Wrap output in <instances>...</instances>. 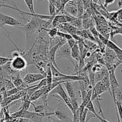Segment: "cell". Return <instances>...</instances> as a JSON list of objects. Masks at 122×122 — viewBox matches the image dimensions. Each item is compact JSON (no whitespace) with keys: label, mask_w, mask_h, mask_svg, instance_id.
Segmentation results:
<instances>
[{"label":"cell","mask_w":122,"mask_h":122,"mask_svg":"<svg viewBox=\"0 0 122 122\" xmlns=\"http://www.w3.org/2000/svg\"><path fill=\"white\" fill-rule=\"evenodd\" d=\"M92 26H94V20H93L92 18L89 17L88 19L82 20V28H83V29L87 30Z\"/></svg>","instance_id":"9a60e30c"},{"label":"cell","mask_w":122,"mask_h":122,"mask_svg":"<svg viewBox=\"0 0 122 122\" xmlns=\"http://www.w3.org/2000/svg\"><path fill=\"white\" fill-rule=\"evenodd\" d=\"M85 108L87 109L88 111H89L90 112L92 113L93 114L95 115L96 116V118H97V116H98V114L97 113L96 111H95V108H94V104H93L92 101L91 100L90 101H89V102L86 104V105L85 106Z\"/></svg>","instance_id":"d6986e66"},{"label":"cell","mask_w":122,"mask_h":122,"mask_svg":"<svg viewBox=\"0 0 122 122\" xmlns=\"http://www.w3.org/2000/svg\"><path fill=\"white\" fill-rule=\"evenodd\" d=\"M71 56L74 61H76V67H75V69L76 71H77V64L81 59V55H80L79 49L78 45H77V42L73 47L71 48Z\"/></svg>","instance_id":"30bf717a"},{"label":"cell","mask_w":122,"mask_h":122,"mask_svg":"<svg viewBox=\"0 0 122 122\" xmlns=\"http://www.w3.org/2000/svg\"><path fill=\"white\" fill-rule=\"evenodd\" d=\"M1 105H0V112H1Z\"/></svg>","instance_id":"f1b7e54d"},{"label":"cell","mask_w":122,"mask_h":122,"mask_svg":"<svg viewBox=\"0 0 122 122\" xmlns=\"http://www.w3.org/2000/svg\"><path fill=\"white\" fill-rule=\"evenodd\" d=\"M42 31H46V32H48V34L50 36V38H54L56 37V35H57V32H58V28H57L52 27V28L44 29Z\"/></svg>","instance_id":"ac0fdd59"},{"label":"cell","mask_w":122,"mask_h":122,"mask_svg":"<svg viewBox=\"0 0 122 122\" xmlns=\"http://www.w3.org/2000/svg\"><path fill=\"white\" fill-rule=\"evenodd\" d=\"M54 116L57 117L58 120L61 121L62 122H73L72 120L70 119L69 116L67 115L66 112H64L63 110L57 109L54 111Z\"/></svg>","instance_id":"9c48e42d"},{"label":"cell","mask_w":122,"mask_h":122,"mask_svg":"<svg viewBox=\"0 0 122 122\" xmlns=\"http://www.w3.org/2000/svg\"><path fill=\"white\" fill-rule=\"evenodd\" d=\"M6 2H7V1H5V0H0V6L4 4H5Z\"/></svg>","instance_id":"83f0119b"},{"label":"cell","mask_w":122,"mask_h":122,"mask_svg":"<svg viewBox=\"0 0 122 122\" xmlns=\"http://www.w3.org/2000/svg\"><path fill=\"white\" fill-rule=\"evenodd\" d=\"M57 14L56 7L53 4L50 2L49 3V15L51 16H55Z\"/></svg>","instance_id":"44dd1931"},{"label":"cell","mask_w":122,"mask_h":122,"mask_svg":"<svg viewBox=\"0 0 122 122\" xmlns=\"http://www.w3.org/2000/svg\"><path fill=\"white\" fill-rule=\"evenodd\" d=\"M64 87L67 91L68 96L70 98V100L71 99H77V94L76 93V87L73 85V81H67L64 83Z\"/></svg>","instance_id":"ba28073f"},{"label":"cell","mask_w":122,"mask_h":122,"mask_svg":"<svg viewBox=\"0 0 122 122\" xmlns=\"http://www.w3.org/2000/svg\"><path fill=\"white\" fill-rule=\"evenodd\" d=\"M25 4L28 7L30 13H36L34 10V4H33V0H24Z\"/></svg>","instance_id":"ffe728a7"},{"label":"cell","mask_w":122,"mask_h":122,"mask_svg":"<svg viewBox=\"0 0 122 122\" xmlns=\"http://www.w3.org/2000/svg\"><path fill=\"white\" fill-rule=\"evenodd\" d=\"M45 91H46V86H45V87H42L41 88L38 89L34 93H32V95L30 96V101H35V100H38V99L41 98V97L43 94H45Z\"/></svg>","instance_id":"8fae6325"},{"label":"cell","mask_w":122,"mask_h":122,"mask_svg":"<svg viewBox=\"0 0 122 122\" xmlns=\"http://www.w3.org/2000/svg\"><path fill=\"white\" fill-rule=\"evenodd\" d=\"M2 5H1V6H0V8H2Z\"/></svg>","instance_id":"4dcf8cb0"},{"label":"cell","mask_w":122,"mask_h":122,"mask_svg":"<svg viewBox=\"0 0 122 122\" xmlns=\"http://www.w3.org/2000/svg\"><path fill=\"white\" fill-rule=\"evenodd\" d=\"M106 45L107 46V47L108 49H110V50H113L116 54H122V49L119 47L118 45H117L114 42L110 40L107 41V43H106Z\"/></svg>","instance_id":"7c38bea8"},{"label":"cell","mask_w":122,"mask_h":122,"mask_svg":"<svg viewBox=\"0 0 122 122\" xmlns=\"http://www.w3.org/2000/svg\"><path fill=\"white\" fill-rule=\"evenodd\" d=\"M17 122H29V120L25 118H18Z\"/></svg>","instance_id":"4316f807"},{"label":"cell","mask_w":122,"mask_h":122,"mask_svg":"<svg viewBox=\"0 0 122 122\" xmlns=\"http://www.w3.org/2000/svg\"><path fill=\"white\" fill-rule=\"evenodd\" d=\"M46 117L45 115L42 114L36 113L35 112H31V111H23L21 113L20 118H25L32 120L33 122H44V118Z\"/></svg>","instance_id":"5b68a950"},{"label":"cell","mask_w":122,"mask_h":122,"mask_svg":"<svg viewBox=\"0 0 122 122\" xmlns=\"http://www.w3.org/2000/svg\"><path fill=\"white\" fill-rule=\"evenodd\" d=\"M44 78H45V75L43 73H29L25 75L23 80L26 84L30 86L32 84L41 81Z\"/></svg>","instance_id":"8992f818"},{"label":"cell","mask_w":122,"mask_h":122,"mask_svg":"<svg viewBox=\"0 0 122 122\" xmlns=\"http://www.w3.org/2000/svg\"><path fill=\"white\" fill-rule=\"evenodd\" d=\"M76 5H77V17H82L83 14L84 13L85 11V8L84 5H83V2L81 0H77L76 1Z\"/></svg>","instance_id":"2e32d148"},{"label":"cell","mask_w":122,"mask_h":122,"mask_svg":"<svg viewBox=\"0 0 122 122\" xmlns=\"http://www.w3.org/2000/svg\"><path fill=\"white\" fill-rule=\"evenodd\" d=\"M97 118H98L99 120L100 121V122H110L109 121L107 120L105 118H102V117H101L99 114H98V116H97Z\"/></svg>","instance_id":"484cf974"},{"label":"cell","mask_w":122,"mask_h":122,"mask_svg":"<svg viewBox=\"0 0 122 122\" xmlns=\"http://www.w3.org/2000/svg\"><path fill=\"white\" fill-rule=\"evenodd\" d=\"M0 30H3L2 29V28H1V26H0Z\"/></svg>","instance_id":"f546056e"},{"label":"cell","mask_w":122,"mask_h":122,"mask_svg":"<svg viewBox=\"0 0 122 122\" xmlns=\"http://www.w3.org/2000/svg\"><path fill=\"white\" fill-rule=\"evenodd\" d=\"M115 0H104V8H107L110 5L114 3Z\"/></svg>","instance_id":"cb8c5ba5"},{"label":"cell","mask_w":122,"mask_h":122,"mask_svg":"<svg viewBox=\"0 0 122 122\" xmlns=\"http://www.w3.org/2000/svg\"><path fill=\"white\" fill-rule=\"evenodd\" d=\"M64 13L70 16L77 17V8L76 3L74 1H69L64 7Z\"/></svg>","instance_id":"52a82bcc"},{"label":"cell","mask_w":122,"mask_h":122,"mask_svg":"<svg viewBox=\"0 0 122 122\" xmlns=\"http://www.w3.org/2000/svg\"><path fill=\"white\" fill-rule=\"evenodd\" d=\"M69 23L72 25L73 26L76 28L77 30L83 29V28H82V19L81 17H75L73 20Z\"/></svg>","instance_id":"5bb4252c"},{"label":"cell","mask_w":122,"mask_h":122,"mask_svg":"<svg viewBox=\"0 0 122 122\" xmlns=\"http://www.w3.org/2000/svg\"><path fill=\"white\" fill-rule=\"evenodd\" d=\"M50 68H51V73H52V77H56V78H60V77H66L67 76V74H63L57 68H56L52 63H50Z\"/></svg>","instance_id":"4fadbf2b"},{"label":"cell","mask_w":122,"mask_h":122,"mask_svg":"<svg viewBox=\"0 0 122 122\" xmlns=\"http://www.w3.org/2000/svg\"><path fill=\"white\" fill-rule=\"evenodd\" d=\"M3 80L4 86V89L5 90V91L10 90L13 89L14 87H15L11 80L7 78H3Z\"/></svg>","instance_id":"e0dca14e"},{"label":"cell","mask_w":122,"mask_h":122,"mask_svg":"<svg viewBox=\"0 0 122 122\" xmlns=\"http://www.w3.org/2000/svg\"><path fill=\"white\" fill-rule=\"evenodd\" d=\"M11 59L12 58H10V57H1V56H0V67L4 65L7 62L11 61Z\"/></svg>","instance_id":"7402d4cb"},{"label":"cell","mask_w":122,"mask_h":122,"mask_svg":"<svg viewBox=\"0 0 122 122\" xmlns=\"http://www.w3.org/2000/svg\"><path fill=\"white\" fill-rule=\"evenodd\" d=\"M23 25V24L22 23L19 22L13 17L0 13V26L1 28H2V26L4 25H9L13 27H16V26H21Z\"/></svg>","instance_id":"277c9868"},{"label":"cell","mask_w":122,"mask_h":122,"mask_svg":"<svg viewBox=\"0 0 122 122\" xmlns=\"http://www.w3.org/2000/svg\"><path fill=\"white\" fill-rule=\"evenodd\" d=\"M66 42L68 44V45H69V46L70 47V49H71V47H73L77 43V41L75 40L73 38H71V39H69V40H67Z\"/></svg>","instance_id":"603a6c76"},{"label":"cell","mask_w":122,"mask_h":122,"mask_svg":"<svg viewBox=\"0 0 122 122\" xmlns=\"http://www.w3.org/2000/svg\"><path fill=\"white\" fill-rule=\"evenodd\" d=\"M48 122H62L61 121L58 120V119H55V118H52L51 116L48 117Z\"/></svg>","instance_id":"d4e9b609"},{"label":"cell","mask_w":122,"mask_h":122,"mask_svg":"<svg viewBox=\"0 0 122 122\" xmlns=\"http://www.w3.org/2000/svg\"><path fill=\"white\" fill-rule=\"evenodd\" d=\"M49 94H50L52 96L55 95V94H57L58 96L60 97V98H61L62 100H63V101H64V102L65 103L66 105H67V106L70 109L71 113H72L73 116H74V115L75 114L73 109L72 108V106H71L70 98H69V96H68L67 93L66 92L65 90L63 88L61 84H59L58 86H56L54 89H53L50 92V93H49Z\"/></svg>","instance_id":"6da1fadb"},{"label":"cell","mask_w":122,"mask_h":122,"mask_svg":"<svg viewBox=\"0 0 122 122\" xmlns=\"http://www.w3.org/2000/svg\"><path fill=\"white\" fill-rule=\"evenodd\" d=\"M10 64L13 70L19 72L24 70L28 65L26 59L21 55L13 57L10 61Z\"/></svg>","instance_id":"3957f363"},{"label":"cell","mask_w":122,"mask_h":122,"mask_svg":"<svg viewBox=\"0 0 122 122\" xmlns=\"http://www.w3.org/2000/svg\"><path fill=\"white\" fill-rule=\"evenodd\" d=\"M66 58L69 59L71 62V63L74 65L75 67H76L75 62L71 56V49L69 46L68 44L66 43H64L62 45L58 47L56 51V60L60 59Z\"/></svg>","instance_id":"7a4b0ae2"}]
</instances>
